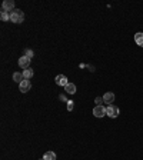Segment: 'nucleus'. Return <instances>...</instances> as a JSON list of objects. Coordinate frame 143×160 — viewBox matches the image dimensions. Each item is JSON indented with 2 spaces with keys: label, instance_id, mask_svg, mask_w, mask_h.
I'll return each instance as SVG.
<instances>
[{
  "label": "nucleus",
  "instance_id": "nucleus-16",
  "mask_svg": "<svg viewBox=\"0 0 143 160\" xmlns=\"http://www.w3.org/2000/svg\"><path fill=\"white\" fill-rule=\"evenodd\" d=\"M67 110H69V112H72V110H73V102H72V100H69V102H67Z\"/></svg>",
  "mask_w": 143,
  "mask_h": 160
},
{
  "label": "nucleus",
  "instance_id": "nucleus-13",
  "mask_svg": "<svg viewBox=\"0 0 143 160\" xmlns=\"http://www.w3.org/2000/svg\"><path fill=\"white\" fill-rule=\"evenodd\" d=\"M43 159L44 160H56V153H54V152H46Z\"/></svg>",
  "mask_w": 143,
  "mask_h": 160
},
{
  "label": "nucleus",
  "instance_id": "nucleus-12",
  "mask_svg": "<svg viewBox=\"0 0 143 160\" xmlns=\"http://www.w3.org/2000/svg\"><path fill=\"white\" fill-rule=\"evenodd\" d=\"M33 74H34V72L30 69V67H29V69H24L23 70V76H24V79H26V80H30L32 77H33Z\"/></svg>",
  "mask_w": 143,
  "mask_h": 160
},
{
  "label": "nucleus",
  "instance_id": "nucleus-17",
  "mask_svg": "<svg viewBox=\"0 0 143 160\" xmlns=\"http://www.w3.org/2000/svg\"><path fill=\"white\" fill-rule=\"evenodd\" d=\"M24 56H27V57H29V59H30V57H33V52H32V50H29V49H27V50H26V54H24Z\"/></svg>",
  "mask_w": 143,
  "mask_h": 160
},
{
  "label": "nucleus",
  "instance_id": "nucleus-4",
  "mask_svg": "<svg viewBox=\"0 0 143 160\" xmlns=\"http://www.w3.org/2000/svg\"><path fill=\"white\" fill-rule=\"evenodd\" d=\"M2 10L4 12H13L14 10V2L13 0H4L2 4Z\"/></svg>",
  "mask_w": 143,
  "mask_h": 160
},
{
  "label": "nucleus",
  "instance_id": "nucleus-15",
  "mask_svg": "<svg viewBox=\"0 0 143 160\" xmlns=\"http://www.w3.org/2000/svg\"><path fill=\"white\" fill-rule=\"evenodd\" d=\"M97 103V106H102V103H105V100H103V97H96V100H94Z\"/></svg>",
  "mask_w": 143,
  "mask_h": 160
},
{
  "label": "nucleus",
  "instance_id": "nucleus-2",
  "mask_svg": "<svg viewBox=\"0 0 143 160\" xmlns=\"http://www.w3.org/2000/svg\"><path fill=\"white\" fill-rule=\"evenodd\" d=\"M106 116H109L110 119H116L119 116V107H116L115 104H109L106 107Z\"/></svg>",
  "mask_w": 143,
  "mask_h": 160
},
{
  "label": "nucleus",
  "instance_id": "nucleus-7",
  "mask_svg": "<svg viewBox=\"0 0 143 160\" xmlns=\"http://www.w3.org/2000/svg\"><path fill=\"white\" fill-rule=\"evenodd\" d=\"M19 66L22 67V69H29L30 66V59L27 56H22L19 59Z\"/></svg>",
  "mask_w": 143,
  "mask_h": 160
},
{
  "label": "nucleus",
  "instance_id": "nucleus-8",
  "mask_svg": "<svg viewBox=\"0 0 143 160\" xmlns=\"http://www.w3.org/2000/svg\"><path fill=\"white\" fill-rule=\"evenodd\" d=\"M103 100H105V103L112 104L115 102V94L112 93V92H106V93H105V96H103Z\"/></svg>",
  "mask_w": 143,
  "mask_h": 160
},
{
  "label": "nucleus",
  "instance_id": "nucleus-9",
  "mask_svg": "<svg viewBox=\"0 0 143 160\" xmlns=\"http://www.w3.org/2000/svg\"><path fill=\"white\" fill-rule=\"evenodd\" d=\"M135 42H136L137 46L143 47V33H142V32H139V33L135 34Z\"/></svg>",
  "mask_w": 143,
  "mask_h": 160
},
{
  "label": "nucleus",
  "instance_id": "nucleus-1",
  "mask_svg": "<svg viewBox=\"0 0 143 160\" xmlns=\"http://www.w3.org/2000/svg\"><path fill=\"white\" fill-rule=\"evenodd\" d=\"M23 20H24V13L20 9H14L13 12H10V22L12 23L20 24L23 23Z\"/></svg>",
  "mask_w": 143,
  "mask_h": 160
},
{
  "label": "nucleus",
  "instance_id": "nucleus-6",
  "mask_svg": "<svg viewBox=\"0 0 143 160\" xmlns=\"http://www.w3.org/2000/svg\"><path fill=\"white\" fill-rule=\"evenodd\" d=\"M93 114H94V117H103V116H106V107H105V106H96L93 109Z\"/></svg>",
  "mask_w": 143,
  "mask_h": 160
},
{
  "label": "nucleus",
  "instance_id": "nucleus-10",
  "mask_svg": "<svg viewBox=\"0 0 143 160\" xmlns=\"http://www.w3.org/2000/svg\"><path fill=\"white\" fill-rule=\"evenodd\" d=\"M13 80L16 82V83H22L24 80V76H23V73H20V72H16V73H13Z\"/></svg>",
  "mask_w": 143,
  "mask_h": 160
},
{
  "label": "nucleus",
  "instance_id": "nucleus-11",
  "mask_svg": "<svg viewBox=\"0 0 143 160\" xmlns=\"http://www.w3.org/2000/svg\"><path fill=\"white\" fill-rule=\"evenodd\" d=\"M64 90H66V93H69V94H74L76 93V84L69 83L66 87H64Z\"/></svg>",
  "mask_w": 143,
  "mask_h": 160
},
{
  "label": "nucleus",
  "instance_id": "nucleus-3",
  "mask_svg": "<svg viewBox=\"0 0 143 160\" xmlns=\"http://www.w3.org/2000/svg\"><path fill=\"white\" fill-rule=\"evenodd\" d=\"M30 89H32V83H30V80H26V79H24L23 82L19 84V90L22 92V93H27Z\"/></svg>",
  "mask_w": 143,
  "mask_h": 160
},
{
  "label": "nucleus",
  "instance_id": "nucleus-5",
  "mask_svg": "<svg viewBox=\"0 0 143 160\" xmlns=\"http://www.w3.org/2000/svg\"><path fill=\"white\" fill-rule=\"evenodd\" d=\"M54 82H56V84H59V86H63V87H66L67 84H69V82H67V77L64 76V74H57L56 79H54Z\"/></svg>",
  "mask_w": 143,
  "mask_h": 160
},
{
  "label": "nucleus",
  "instance_id": "nucleus-18",
  "mask_svg": "<svg viewBox=\"0 0 143 160\" xmlns=\"http://www.w3.org/2000/svg\"><path fill=\"white\" fill-rule=\"evenodd\" d=\"M40 160H44V159H40Z\"/></svg>",
  "mask_w": 143,
  "mask_h": 160
},
{
  "label": "nucleus",
  "instance_id": "nucleus-14",
  "mask_svg": "<svg viewBox=\"0 0 143 160\" xmlns=\"http://www.w3.org/2000/svg\"><path fill=\"white\" fill-rule=\"evenodd\" d=\"M0 20H2V22H9L10 20V13L9 12L2 10V13H0Z\"/></svg>",
  "mask_w": 143,
  "mask_h": 160
}]
</instances>
